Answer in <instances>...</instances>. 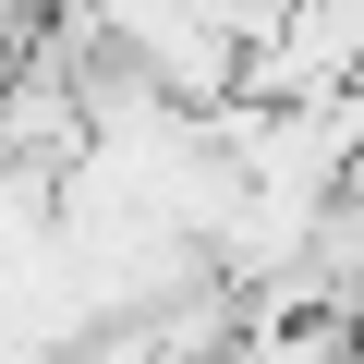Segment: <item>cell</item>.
<instances>
[{"label":"cell","mask_w":364,"mask_h":364,"mask_svg":"<svg viewBox=\"0 0 364 364\" xmlns=\"http://www.w3.org/2000/svg\"><path fill=\"white\" fill-rule=\"evenodd\" d=\"M37 49H49V0H0V85L37 73Z\"/></svg>","instance_id":"obj_1"}]
</instances>
